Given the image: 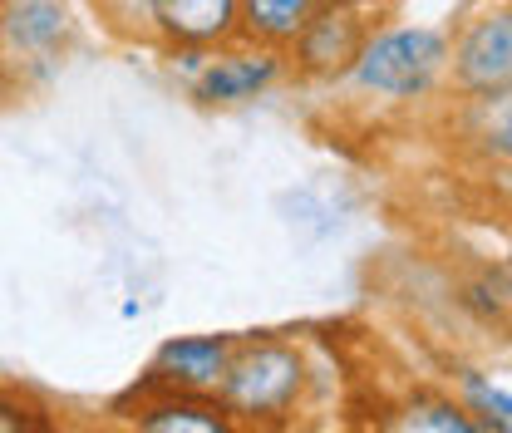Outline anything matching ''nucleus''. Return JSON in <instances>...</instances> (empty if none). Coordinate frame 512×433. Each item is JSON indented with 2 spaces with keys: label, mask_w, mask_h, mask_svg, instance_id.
<instances>
[{
  "label": "nucleus",
  "mask_w": 512,
  "mask_h": 433,
  "mask_svg": "<svg viewBox=\"0 0 512 433\" xmlns=\"http://www.w3.org/2000/svg\"><path fill=\"white\" fill-rule=\"evenodd\" d=\"M217 404L247 433H271L291 424L306 394V355L291 340H237L232 360L217 379Z\"/></svg>",
  "instance_id": "nucleus-1"
},
{
  "label": "nucleus",
  "mask_w": 512,
  "mask_h": 433,
  "mask_svg": "<svg viewBox=\"0 0 512 433\" xmlns=\"http://www.w3.org/2000/svg\"><path fill=\"white\" fill-rule=\"evenodd\" d=\"M448 69V35L434 25H399L380 30L360 45L350 64L355 84L380 99H419L429 94Z\"/></svg>",
  "instance_id": "nucleus-2"
},
{
  "label": "nucleus",
  "mask_w": 512,
  "mask_h": 433,
  "mask_svg": "<svg viewBox=\"0 0 512 433\" xmlns=\"http://www.w3.org/2000/svg\"><path fill=\"white\" fill-rule=\"evenodd\" d=\"M365 40H370L365 10L355 0H325L306 20V30L291 40V55H296V69H306L311 79H340L350 74Z\"/></svg>",
  "instance_id": "nucleus-3"
},
{
  "label": "nucleus",
  "mask_w": 512,
  "mask_h": 433,
  "mask_svg": "<svg viewBox=\"0 0 512 433\" xmlns=\"http://www.w3.org/2000/svg\"><path fill=\"white\" fill-rule=\"evenodd\" d=\"M448 69L453 84L473 99H498L508 94V74H512V20L508 10H488L478 15L463 40L448 50Z\"/></svg>",
  "instance_id": "nucleus-4"
},
{
  "label": "nucleus",
  "mask_w": 512,
  "mask_h": 433,
  "mask_svg": "<svg viewBox=\"0 0 512 433\" xmlns=\"http://www.w3.org/2000/svg\"><path fill=\"white\" fill-rule=\"evenodd\" d=\"M133 433H247L222 404L217 394H188V389H158L148 384L138 409L128 414Z\"/></svg>",
  "instance_id": "nucleus-5"
},
{
  "label": "nucleus",
  "mask_w": 512,
  "mask_h": 433,
  "mask_svg": "<svg viewBox=\"0 0 512 433\" xmlns=\"http://www.w3.org/2000/svg\"><path fill=\"white\" fill-rule=\"evenodd\" d=\"M69 35L64 0H10L0 10V55L20 64H55ZM0 60V64H5Z\"/></svg>",
  "instance_id": "nucleus-6"
},
{
  "label": "nucleus",
  "mask_w": 512,
  "mask_h": 433,
  "mask_svg": "<svg viewBox=\"0 0 512 433\" xmlns=\"http://www.w3.org/2000/svg\"><path fill=\"white\" fill-rule=\"evenodd\" d=\"M276 74H281V50H261V45L227 50V45H217V50H207V64L197 69L192 94L202 104H242V99H256Z\"/></svg>",
  "instance_id": "nucleus-7"
},
{
  "label": "nucleus",
  "mask_w": 512,
  "mask_h": 433,
  "mask_svg": "<svg viewBox=\"0 0 512 433\" xmlns=\"http://www.w3.org/2000/svg\"><path fill=\"white\" fill-rule=\"evenodd\" d=\"M232 335H178L153 355L148 384L158 389H188V394H212L217 379L232 360Z\"/></svg>",
  "instance_id": "nucleus-8"
},
{
  "label": "nucleus",
  "mask_w": 512,
  "mask_h": 433,
  "mask_svg": "<svg viewBox=\"0 0 512 433\" xmlns=\"http://www.w3.org/2000/svg\"><path fill=\"white\" fill-rule=\"evenodd\" d=\"M148 20L168 45H237V0H153Z\"/></svg>",
  "instance_id": "nucleus-9"
},
{
  "label": "nucleus",
  "mask_w": 512,
  "mask_h": 433,
  "mask_svg": "<svg viewBox=\"0 0 512 433\" xmlns=\"http://www.w3.org/2000/svg\"><path fill=\"white\" fill-rule=\"evenodd\" d=\"M325 0H237V40L261 50H291Z\"/></svg>",
  "instance_id": "nucleus-10"
},
{
  "label": "nucleus",
  "mask_w": 512,
  "mask_h": 433,
  "mask_svg": "<svg viewBox=\"0 0 512 433\" xmlns=\"http://www.w3.org/2000/svg\"><path fill=\"white\" fill-rule=\"evenodd\" d=\"M380 433H488V429L458 399L424 394V399H409L404 409H394L380 424Z\"/></svg>",
  "instance_id": "nucleus-11"
},
{
  "label": "nucleus",
  "mask_w": 512,
  "mask_h": 433,
  "mask_svg": "<svg viewBox=\"0 0 512 433\" xmlns=\"http://www.w3.org/2000/svg\"><path fill=\"white\" fill-rule=\"evenodd\" d=\"M463 394H468V414L483 424L488 433H512V399H508V389L503 384H488L483 374H463Z\"/></svg>",
  "instance_id": "nucleus-12"
},
{
  "label": "nucleus",
  "mask_w": 512,
  "mask_h": 433,
  "mask_svg": "<svg viewBox=\"0 0 512 433\" xmlns=\"http://www.w3.org/2000/svg\"><path fill=\"white\" fill-rule=\"evenodd\" d=\"M45 409H35L30 399L0 389V433H45Z\"/></svg>",
  "instance_id": "nucleus-13"
},
{
  "label": "nucleus",
  "mask_w": 512,
  "mask_h": 433,
  "mask_svg": "<svg viewBox=\"0 0 512 433\" xmlns=\"http://www.w3.org/2000/svg\"><path fill=\"white\" fill-rule=\"evenodd\" d=\"M109 5H114L119 20H138V15L148 20V10H153V0H109Z\"/></svg>",
  "instance_id": "nucleus-14"
},
{
  "label": "nucleus",
  "mask_w": 512,
  "mask_h": 433,
  "mask_svg": "<svg viewBox=\"0 0 512 433\" xmlns=\"http://www.w3.org/2000/svg\"><path fill=\"white\" fill-rule=\"evenodd\" d=\"M99 433H133V429H99Z\"/></svg>",
  "instance_id": "nucleus-15"
}]
</instances>
